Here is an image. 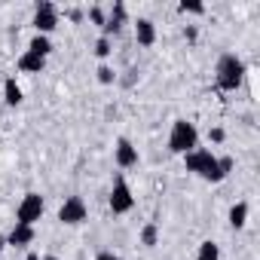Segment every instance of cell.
Listing matches in <instances>:
<instances>
[{"mask_svg":"<svg viewBox=\"0 0 260 260\" xmlns=\"http://www.w3.org/2000/svg\"><path fill=\"white\" fill-rule=\"evenodd\" d=\"M86 214H89V208H86L83 196H68V199L61 202V208H58V220H61V223H68V226L83 223V220H86Z\"/></svg>","mask_w":260,"mask_h":260,"instance_id":"cell-7","label":"cell"},{"mask_svg":"<svg viewBox=\"0 0 260 260\" xmlns=\"http://www.w3.org/2000/svg\"><path fill=\"white\" fill-rule=\"evenodd\" d=\"M95 77H98V83H101V86H113V83L119 80V77H116V71H113L110 64H98Z\"/></svg>","mask_w":260,"mask_h":260,"instance_id":"cell-20","label":"cell"},{"mask_svg":"<svg viewBox=\"0 0 260 260\" xmlns=\"http://www.w3.org/2000/svg\"><path fill=\"white\" fill-rule=\"evenodd\" d=\"M4 101H7L10 107H19V104H22V86L16 83V77H7V80H4Z\"/></svg>","mask_w":260,"mask_h":260,"instance_id":"cell-13","label":"cell"},{"mask_svg":"<svg viewBox=\"0 0 260 260\" xmlns=\"http://www.w3.org/2000/svg\"><path fill=\"white\" fill-rule=\"evenodd\" d=\"M135 80H138V71H128V77H125L122 83H125V86H135Z\"/></svg>","mask_w":260,"mask_h":260,"instance_id":"cell-26","label":"cell"},{"mask_svg":"<svg viewBox=\"0 0 260 260\" xmlns=\"http://www.w3.org/2000/svg\"><path fill=\"white\" fill-rule=\"evenodd\" d=\"M25 260H43V254H37V251H28V254H25Z\"/></svg>","mask_w":260,"mask_h":260,"instance_id":"cell-27","label":"cell"},{"mask_svg":"<svg viewBox=\"0 0 260 260\" xmlns=\"http://www.w3.org/2000/svg\"><path fill=\"white\" fill-rule=\"evenodd\" d=\"M28 52L49 58V52H52V40H49V37H43V34H34V37H31V43H28Z\"/></svg>","mask_w":260,"mask_h":260,"instance_id":"cell-14","label":"cell"},{"mask_svg":"<svg viewBox=\"0 0 260 260\" xmlns=\"http://www.w3.org/2000/svg\"><path fill=\"white\" fill-rule=\"evenodd\" d=\"M95 260H122V257H119V254H113V251H101Z\"/></svg>","mask_w":260,"mask_h":260,"instance_id":"cell-24","label":"cell"},{"mask_svg":"<svg viewBox=\"0 0 260 260\" xmlns=\"http://www.w3.org/2000/svg\"><path fill=\"white\" fill-rule=\"evenodd\" d=\"M184 40L196 43V40H199V28H196V25H184Z\"/></svg>","mask_w":260,"mask_h":260,"instance_id":"cell-22","label":"cell"},{"mask_svg":"<svg viewBox=\"0 0 260 260\" xmlns=\"http://www.w3.org/2000/svg\"><path fill=\"white\" fill-rule=\"evenodd\" d=\"M7 251V236H0V254Z\"/></svg>","mask_w":260,"mask_h":260,"instance_id":"cell-28","label":"cell"},{"mask_svg":"<svg viewBox=\"0 0 260 260\" xmlns=\"http://www.w3.org/2000/svg\"><path fill=\"white\" fill-rule=\"evenodd\" d=\"M86 16H89V22H92V25H98V28H104V22H107V13H104L101 7H89V13H86Z\"/></svg>","mask_w":260,"mask_h":260,"instance_id":"cell-21","label":"cell"},{"mask_svg":"<svg viewBox=\"0 0 260 260\" xmlns=\"http://www.w3.org/2000/svg\"><path fill=\"white\" fill-rule=\"evenodd\" d=\"M31 25L37 28V34L49 37V34L55 31V25H58V7L49 4V0H40V4L34 7V19H31Z\"/></svg>","mask_w":260,"mask_h":260,"instance_id":"cell-6","label":"cell"},{"mask_svg":"<svg viewBox=\"0 0 260 260\" xmlns=\"http://www.w3.org/2000/svg\"><path fill=\"white\" fill-rule=\"evenodd\" d=\"M135 40H138V46H153L156 43V25L150 19H138L135 22Z\"/></svg>","mask_w":260,"mask_h":260,"instance_id":"cell-11","label":"cell"},{"mask_svg":"<svg viewBox=\"0 0 260 260\" xmlns=\"http://www.w3.org/2000/svg\"><path fill=\"white\" fill-rule=\"evenodd\" d=\"M43 260H61V257H55V254H46V257H43Z\"/></svg>","mask_w":260,"mask_h":260,"instance_id":"cell-29","label":"cell"},{"mask_svg":"<svg viewBox=\"0 0 260 260\" xmlns=\"http://www.w3.org/2000/svg\"><path fill=\"white\" fill-rule=\"evenodd\" d=\"M68 19L71 22H83V10H68Z\"/></svg>","mask_w":260,"mask_h":260,"instance_id":"cell-25","label":"cell"},{"mask_svg":"<svg viewBox=\"0 0 260 260\" xmlns=\"http://www.w3.org/2000/svg\"><path fill=\"white\" fill-rule=\"evenodd\" d=\"M92 52H95V55H98L101 61H104V58H110V55H113V40H110V37H98V40H95V49H92Z\"/></svg>","mask_w":260,"mask_h":260,"instance_id":"cell-19","label":"cell"},{"mask_svg":"<svg viewBox=\"0 0 260 260\" xmlns=\"http://www.w3.org/2000/svg\"><path fill=\"white\" fill-rule=\"evenodd\" d=\"M34 242V226H28V223H13V230L7 233V245H13V248H28Z\"/></svg>","mask_w":260,"mask_h":260,"instance_id":"cell-10","label":"cell"},{"mask_svg":"<svg viewBox=\"0 0 260 260\" xmlns=\"http://www.w3.org/2000/svg\"><path fill=\"white\" fill-rule=\"evenodd\" d=\"M43 68H46V58H43V55H34V52H28V49L19 55V71H22V74H40Z\"/></svg>","mask_w":260,"mask_h":260,"instance_id":"cell-12","label":"cell"},{"mask_svg":"<svg viewBox=\"0 0 260 260\" xmlns=\"http://www.w3.org/2000/svg\"><path fill=\"white\" fill-rule=\"evenodd\" d=\"M245 74H248V68H245L242 55H236V52H223V55L217 58L214 80H217V89H220V92H236V89L245 83Z\"/></svg>","mask_w":260,"mask_h":260,"instance_id":"cell-2","label":"cell"},{"mask_svg":"<svg viewBox=\"0 0 260 260\" xmlns=\"http://www.w3.org/2000/svg\"><path fill=\"white\" fill-rule=\"evenodd\" d=\"M245 223H248V202H236L230 208V226L233 230H242Z\"/></svg>","mask_w":260,"mask_h":260,"instance_id":"cell-15","label":"cell"},{"mask_svg":"<svg viewBox=\"0 0 260 260\" xmlns=\"http://www.w3.org/2000/svg\"><path fill=\"white\" fill-rule=\"evenodd\" d=\"M199 147V128L190 122V119H175L172 122V132H169V150L184 156L190 150Z\"/></svg>","mask_w":260,"mask_h":260,"instance_id":"cell-3","label":"cell"},{"mask_svg":"<svg viewBox=\"0 0 260 260\" xmlns=\"http://www.w3.org/2000/svg\"><path fill=\"white\" fill-rule=\"evenodd\" d=\"M125 22H128V10H125L122 0H116V4L110 7V13H107V22H104V28H101V37H116Z\"/></svg>","mask_w":260,"mask_h":260,"instance_id":"cell-8","label":"cell"},{"mask_svg":"<svg viewBox=\"0 0 260 260\" xmlns=\"http://www.w3.org/2000/svg\"><path fill=\"white\" fill-rule=\"evenodd\" d=\"M208 138H211L214 144H220V141H223V128H220V125H214L211 132H208Z\"/></svg>","mask_w":260,"mask_h":260,"instance_id":"cell-23","label":"cell"},{"mask_svg":"<svg viewBox=\"0 0 260 260\" xmlns=\"http://www.w3.org/2000/svg\"><path fill=\"white\" fill-rule=\"evenodd\" d=\"M141 245L144 248H156L159 245V226L156 223H144L141 226Z\"/></svg>","mask_w":260,"mask_h":260,"instance_id":"cell-17","label":"cell"},{"mask_svg":"<svg viewBox=\"0 0 260 260\" xmlns=\"http://www.w3.org/2000/svg\"><path fill=\"white\" fill-rule=\"evenodd\" d=\"M178 10L184 16H205V4H199V0H181Z\"/></svg>","mask_w":260,"mask_h":260,"instance_id":"cell-18","label":"cell"},{"mask_svg":"<svg viewBox=\"0 0 260 260\" xmlns=\"http://www.w3.org/2000/svg\"><path fill=\"white\" fill-rule=\"evenodd\" d=\"M43 211H46L43 196H40V193H25L22 202H19V208H16V223H28V226H34V223L43 217Z\"/></svg>","mask_w":260,"mask_h":260,"instance_id":"cell-5","label":"cell"},{"mask_svg":"<svg viewBox=\"0 0 260 260\" xmlns=\"http://www.w3.org/2000/svg\"><path fill=\"white\" fill-rule=\"evenodd\" d=\"M107 205H110V211H113V214H128V211L135 208L132 187L125 184V178H122V175H116V181H113V187H110V196H107Z\"/></svg>","mask_w":260,"mask_h":260,"instance_id":"cell-4","label":"cell"},{"mask_svg":"<svg viewBox=\"0 0 260 260\" xmlns=\"http://www.w3.org/2000/svg\"><path fill=\"white\" fill-rule=\"evenodd\" d=\"M184 166H187V172L199 175L202 181H208V184H220V181H226L230 172H233V156H214L211 150L196 147V150L184 153Z\"/></svg>","mask_w":260,"mask_h":260,"instance_id":"cell-1","label":"cell"},{"mask_svg":"<svg viewBox=\"0 0 260 260\" xmlns=\"http://www.w3.org/2000/svg\"><path fill=\"white\" fill-rule=\"evenodd\" d=\"M196 260H220V245L211 242V239H205L199 245V251H196Z\"/></svg>","mask_w":260,"mask_h":260,"instance_id":"cell-16","label":"cell"},{"mask_svg":"<svg viewBox=\"0 0 260 260\" xmlns=\"http://www.w3.org/2000/svg\"><path fill=\"white\" fill-rule=\"evenodd\" d=\"M113 159L119 169H135L138 166V147L128 141V138H119L116 147H113Z\"/></svg>","mask_w":260,"mask_h":260,"instance_id":"cell-9","label":"cell"}]
</instances>
